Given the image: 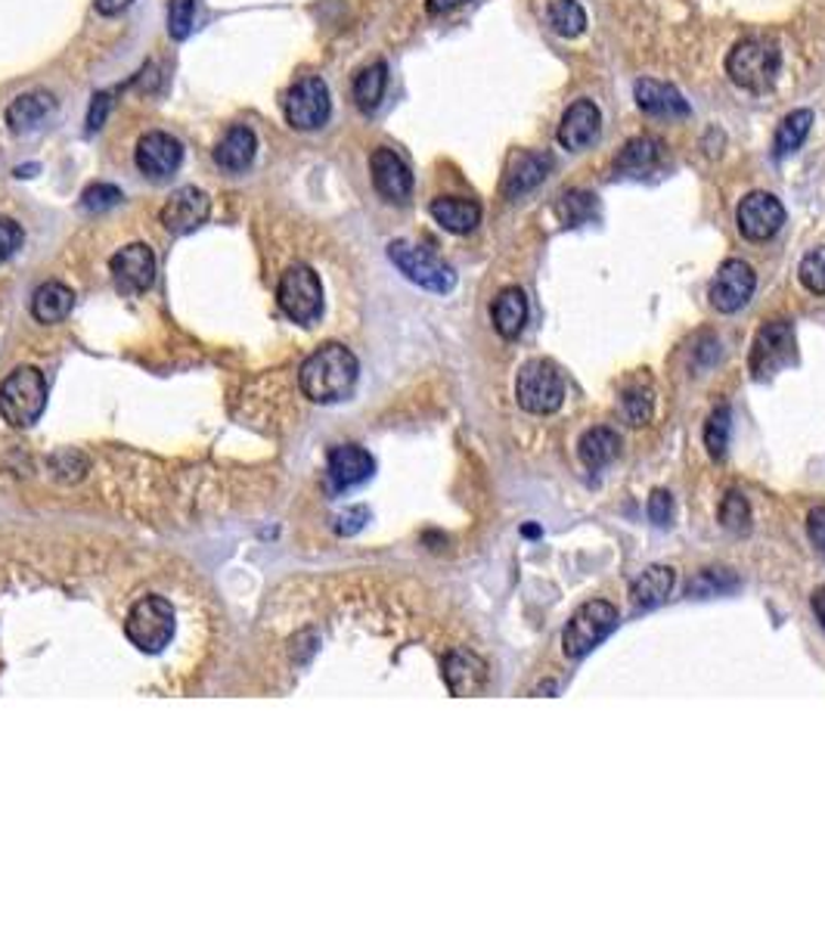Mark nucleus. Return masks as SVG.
<instances>
[{"instance_id": "f257e3e1", "label": "nucleus", "mask_w": 825, "mask_h": 931, "mask_svg": "<svg viewBox=\"0 0 825 931\" xmlns=\"http://www.w3.org/2000/svg\"><path fill=\"white\" fill-rule=\"evenodd\" d=\"M358 376H361V363L354 358V351L339 342H327L301 363L298 385L314 404H339L344 397H351Z\"/></svg>"}, {"instance_id": "f03ea898", "label": "nucleus", "mask_w": 825, "mask_h": 931, "mask_svg": "<svg viewBox=\"0 0 825 931\" xmlns=\"http://www.w3.org/2000/svg\"><path fill=\"white\" fill-rule=\"evenodd\" d=\"M47 407V380L35 366H16L0 382V416L13 429L35 426Z\"/></svg>"}, {"instance_id": "7ed1b4c3", "label": "nucleus", "mask_w": 825, "mask_h": 931, "mask_svg": "<svg viewBox=\"0 0 825 931\" xmlns=\"http://www.w3.org/2000/svg\"><path fill=\"white\" fill-rule=\"evenodd\" d=\"M779 63H782V56H779V47L773 41L748 37V41H739L726 56V75L741 90L767 94L779 78Z\"/></svg>"}, {"instance_id": "20e7f679", "label": "nucleus", "mask_w": 825, "mask_h": 931, "mask_svg": "<svg viewBox=\"0 0 825 931\" xmlns=\"http://www.w3.org/2000/svg\"><path fill=\"white\" fill-rule=\"evenodd\" d=\"M518 407L537 416H550L562 407L565 401V380L559 366L547 358H534L521 370L516 380Z\"/></svg>"}, {"instance_id": "39448f33", "label": "nucleus", "mask_w": 825, "mask_h": 931, "mask_svg": "<svg viewBox=\"0 0 825 931\" xmlns=\"http://www.w3.org/2000/svg\"><path fill=\"white\" fill-rule=\"evenodd\" d=\"M276 302L283 314L301 324V327H310L320 314H323V286H320V276L314 274V267L308 264H293L286 267V274L279 276V286H276Z\"/></svg>"}, {"instance_id": "423d86ee", "label": "nucleus", "mask_w": 825, "mask_h": 931, "mask_svg": "<svg viewBox=\"0 0 825 931\" xmlns=\"http://www.w3.org/2000/svg\"><path fill=\"white\" fill-rule=\"evenodd\" d=\"M615 627H618V609L608 600H590L565 624L562 649H565L568 658L590 656Z\"/></svg>"}, {"instance_id": "0eeeda50", "label": "nucleus", "mask_w": 825, "mask_h": 931, "mask_svg": "<svg viewBox=\"0 0 825 931\" xmlns=\"http://www.w3.org/2000/svg\"><path fill=\"white\" fill-rule=\"evenodd\" d=\"M388 259H392V264H395L397 271L407 276L410 283H416L419 289L444 295L457 286L453 267L444 264L438 255H431L429 249H422V245H413V242L407 240H395L388 245Z\"/></svg>"}, {"instance_id": "6e6552de", "label": "nucleus", "mask_w": 825, "mask_h": 931, "mask_svg": "<svg viewBox=\"0 0 825 931\" xmlns=\"http://www.w3.org/2000/svg\"><path fill=\"white\" fill-rule=\"evenodd\" d=\"M124 634L138 646L140 653H162L174 637V609L165 596H146L140 600L124 621Z\"/></svg>"}, {"instance_id": "1a4fd4ad", "label": "nucleus", "mask_w": 825, "mask_h": 931, "mask_svg": "<svg viewBox=\"0 0 825 931\" xmlns=\"http://www.w3.org/2000/svg\"><path fill=\"white\" fill-rule=\"evenodd\" d=\"M798 363V346H794V327L789 320H767L757 332L755 348H751V376L755 380H770L782 373L785 366Z\"/></svg>"}, {"instance_id": "9d476101", "label": "nucleus", "mask_w": 825, "mask_h": 931, "mask_svg": "<svg viewBox=\"0 0 825 931\" xmlns=\"http://www.w3.org/2000/svg\"><path fill=\"white\" fill-rule=\"evenodd\" d=\"M283 109H286V121L293 124L295 131H317V128H323L329 121V112H332L327 81L317 78V75L298 78L289 87Z\"/></svg>"}, {"instance_id": "9b49d317", "label": "nucleus", "mask_w": 825, "mask_h": 931, "mask_svg": "<svg viewBox=\"0 0 825 931\" xmlns=\"http://www.w3.org/2000/svg\"><path fill=\"white\" fill-rule=\"evenodd\" d=\"M736 221H739V233L748 242H767L773 240L776 233L785 224V208L776 199L773 193L755 190L748 193L736 208Z\"/></svg>"}, {"instance_id": "f8f14e48", "label": "nucleus", "mask_w": 825, "mask_h": 931, "mask_svg": "<svg viewBox=\"0 0 825 931\" xmlns=\"http://www.w3.org/2000/svg\"><path fill=\"white\" fill-rule=\"evenodd\" d=\"M208 215H211V199H208L206 190L199 187H180L168 196V202L162 206L158 211V221L162 227L172 233V237H187L193 230L206 224Z\"/></svg>"}, {"instance_id": "ddd939ff", "label": "nucleus", "mask_w": 825, "mask_h": 931, "mask_svg": "<svg viewBox=\"0 0 825 931\" xmlns=\"http://www.w3.org/2000/svg\"><path fill=\"white\" fill-rule=\"evenodd\" d=\"M112 280L119 286V293L140 295L146 293L155 283V255L146 242H131L109 261Z\"/></svg>"}, {"instance_id": "4468645a", "label": "nucleus", "mask_w": 825, "mask_h": 931, "mask_svg": "<svg viewBox=\"0 0 825 931\" xmlns=\"http://www.w3.org/2000/svg\"><path fill=\"white\" fill-rule=\"evenodd\" d=\"M755 286H757V276H755V267L751 264H745V261L733 259L723 264L721 271H717V276H714V283H711V305L721 310V314H733V310H739L748 305V298L755 295Z\"/></svg>"}, {"instance_id": "2eb2a0df", "label": "nucleus", "mask_w": 825, "mask_h": 931, "mask_svg": "<svg viewBox=\"0 0 825 931\" xmlns=\"http://www.w3.org/2000/svg\"><path fill=\"white\" fill-rule=\"evenodd\" d=\"M370 172H373V187H376V193L385 202H392V206H407V202H410V165H407L395 150L378 146L376 153L370 155Z\"/></svg>"}, {"instance_id": "dca6fc26", "label": "nucleus", "mask_w": 825, "mask_h": 931, "mask_svg": "<svg viewBox=\"0 0 825 931\" xmlns=\"http://www.w3.org/2000/svg\"><path fill=\"white\" fill-rule=\"evenodd\" d=\"M138 168L150 180H165L168 174H174L177 168H180V162H184V146H180V140L172 138V134H165V131H150V134H143L138 143Z\"/></svg>"}, {"instance_id": "f3484780", "label": "nucleus", "mask_w": 825, "mask_h": 931, "mask_svg": "<svg viewBox=\"0 0 825 931\" xmlns=\"http://www.w3.org/2000/svg\"><path fill=\"white\" fill-rule=\"evenodd\" d=\"M550 174V155L534 153V150H516L506 162L503 174V193L506 199H518L525 193L537 190Z\"/></svg>"}, {"instance_id": "a211bd4d", "label": "nucleus", "mask_w": 825, "mask_h": 931, "mask_svg": "<svg viewBox=\"0 0 825 931\" xmlns=\"http://www.w3.org/2000/svg\"><path fill=\"white\" fill-rule=\"evenodd\" d=\"M602 128V112L600 106L593 100H578L565 109V116L559 121V143L571 150V153H581L586 150L593 140L600 138Z\"/></svg>"}, {"instance_id": "6ab92c4d", "label": "nucleus", "mask_w": 825, "mask_h": 931, "mask_svg": "<svg viewBox=\"0 0 825 931\" xmlns=\"http://www.w3.org/2000/svg\"><path fill=\"white\" fill-rule=\"evenodd\" d=\"M373 469H376V460L358 445H342V448H332V453H329L327 472L336 491L358 488L373 475Z\"/></svg>"}, {"instance_id": "aec40b11", "label": "nucleus", "mask_w": 825, "mask_h": 931, "mask_svg": "<svg viewBox=\"0 0 825 931\" xmlns=\"http://www.w3.org/2000/svg\"><path fill=\"white\" fill-rule=\"evenodd\" d=\"M634 97H637L639 109L652 119H686L689 116V103L683 100V94L673 85H664V81L639 78L637 87H634Z\"/></svg>"}, {"instance_id": "412c9836", "label": "nucleus", "mask_w": 825, "mask_h": 931, "mask_svg": "<svg viewBox=\"0 0 825 931\" xmlns=\"http://www.w3.org/2000/svg\"><path fill=\"white\" fill-rule=\"evenodd\" d=\"M444 683L453 695H475L487 683V665L469 649H453L444 658Z\"/></svg>"}, {"instance_id": "4be33fe9", "label": "nucleus", "mask_w": 825, "mask_h": 931, "mask_svg": "<svg viewBox=\"0 0 825 931\" xmlns=\"http://www.w3.org/2000/svg\"><path fill=\"white\" fill-rule=\"evenodd\" d=\"M431 218L444 227L448 233L465 237L475 227L482 224V206L475 199H463V196H438L429 206Z\"/></svg>"}, {"instance_id": "5701e85b", "label": "nucleus", "mask_w": 825, "mask_h": 931, "mask_svg": "<svg viewBox=\"0 0 825 931\" xmlns=\"http://www.w3.org/2000/svg\"><path fill=\"white\" fill-rule=\"evenodd\" d=\"M491 320H494V329L503 339H518L525 324H528V295L521 293L518 286L497 293V298L491 302Z\"/></svg>"}, {"instance_id": "b1692460", "label": "nucleus", "mask_w": 825, "mask_h": 931, "mask_svg": "<svg viewBox=\"0 0 825 931\" xmlns=\"http://www.w3.org/2000/svg\"><path fill=\"white\" fill-rule=\"evenodd\" d=\"M255 150H258V138L252 128L245 124H233L230 131L224 134V140L218 143L215 150V162L224 168V172H245L255 158Z\"/></svg>"}, {"instance_id": "393cba45", "label": "nucleus", "mask_w": 825, "mask_h": 931, "mask_svg": "<svg viewBox=\"0 0 825 931\" xmlns=\"http://www.w3.org/2000/svg\"><path fill=\"white\" fill-rule=\"evenodd\" d=\"M75 308V293H72L66 283H44L37 286L35 295H32V314H35L37 324H63L66 317Z\"/></svg>"}, {"instance_id": "a878e982", "label": "nucleus", "mask_w": 825, "mask_h": 931, "mask_svg": "<svg viewBox=\"0 0 825 931\" xmlns=\"http://www.w3.org/2000/svg\"><path fill=\"white\" fill-rule=\"evenodd\" d=\"M664 155V146L652 138H634L630 143L620 146L618 158H615V172L618 174H634V177H642V174H652L658 168Z\"/></svg>"}, {"instance_id": "bb28decb", "label": "nucleus", "mask_w": 825, "mask_h": 931, "mask_svg": "<svg viewBox=\"0 0 825 931\" xmlns=\"http://www.w3.org/2000/svg\"><path fill=\"white\" fill-rule=\"evenodd\" d=\"M53 109H56V100H53L47 90H32V94H22V97H16V100L10 103V109H7V124H10L16 134H22V131L37 128L41 121L51 116Z\"/></svg>"}, {"instance_id": "cd10ccee", "label": "nucleus", "mask_w": 825, "mask_h": 931, "mask_svg": "<svg viewBox=\"0 0 825 931\" xmlns=\"http://www.w3.org/2000/svg\"><path fill=\"white\" fill-rule=\"evenodd\" d=\"M578 453H581V460H584V466H590V469H605V466L615 463L620 457V435L618 431L605 429V426L590 429L584 438H581Z\"/></svg>"}, {"instance_id": "c85d7f7f", "label": "nucleus", "mask_w": 825, "mask_h": 931, "mask_svg": "<svg viewBox=\"0 0 825 931\" xmlns=\"http://www.w3.org/2000/svg\"><path fill=\"white\" fill-rule=\"evenodd\" d=\"M673 593V569L668 566H649L634 581V603L639 609H654V605L668 603Z\"/></svg>"}, {"instance_id": "c756f323", "label": "nucleus", "mask_w": 825, "mask_h": 931, "mask_svg": "<svg viewBox=\"0 0 825 931\" xmlns=\"http://www.w3.org/2000/svg\"><path fill=\"white\" fill-rule=\"evenodd\" d=\"M385 87H388V66L378 59L373 66L361 69V75L354 78V103L361 112H376L382 97H385Z\"/></svg>"}, {"instance_id": "7c9ffc66", "label": "nucleus", "mask_w": 825, "mask_h": 931, "mask_svg": "<svg viewBox=\"0 0 825 931\" xmlns=\"http://www.w3.org/2000/svg\"><path fill=\"white\" fill-rule=\"evenodd\" d=\"M810 128H813V112L810 109H794L785 119L779 121L773 138V155H791L794 150H801V143L807 140Z\"/></svg>"}, {"instance_id": "2f4dec72", "label": "nucleus", "mask_w": 825, "mask_h": 931, "mask_svg": "<svg viewBox=\"0 0 825 931\" xmlns=\"http://www.w3.org/2000/svg\"><path fill=\"white\" fill-rule=\"evenodd\" d=\"M556 215H559V221L565 227H581L600 215V206H596V196H593V193L571 190L556 202Z\"/></svg>"}, {"instance_id": "473e14b6", "label": "nucleus", "mask_w": 825, "mask_h": 931, "mask_svg": "<svg viewBox=\"0 0 825 931\" xmlns=\"http://www.w3.org/2000/svg\"><path fill=\"white\" fill-rule=\"evenodd\" d=\"M550 25L556 35L578 37L584 35L586 13L578 0H556L550 7Z\"/></svg>"}, {"instance_id": "72a5a7b5", "label": "nucleus", "mask_w": 825, "mask_h": 931, "mask_svg": "<svg viewBox=\"0 0 825 931\" xmlns=\"http://www.w3.org/2000/svg\"><path fill=\"white\" fill-rule=\"evenodd\" d=\"M736 587H739V578H733L726 569H707L689 581L686 596H692V600H711V596H723V593H729Z\"/></svg>"}, {"instance_id": "f704fd0d", "label": "nucleus", "mask_w": 825, "mask_h": 931, "mask_svg": "<svg viewBox=\"0 0 825 931\" xmlns=\"http://www.w3.org/2000/svg\"><path fill=\"white\" fill-rule=\"evenodd\" d=\"M652 410H654V397L652 392H646V388H634V392H624V395H620L618 414L624 416L630 426H637V429L652 419Z\"/></svg>"}, {"instance_id": "c9c22d12", "label": "nucleus", "mask_w": 825, "mask_h": 931, "mask_svg": "<svg viewBox=\"0 0 825 931\" xmlns=\"http://www.w3.org/2000/svg\"><path fill=\"white\" fill-rule=\"evenodd\" d=\"M705 448L714 460H723L729 450V410L717 407L705 423Z\"/></svg>"}, {"instance_id": "e433bc0d", "label": "nucleus", "mask_w": 825, "mask_h": 931, "mask_svg": "<svg viewBox=\"0 0 825 931\" xmlns=\"http://www.w3.org/2000/svg\"><path fill=\"white\" fill-rule=\"evenodd\" d=\"M721 522L723 528H729V532H736V535L748 532V525H751V506H748V501L741 497L739 491H729V494L723 497Z\"/></svg>"}, {"instance_id": "4c0bfd02", "label": "nucleus", "mask_w": 825, "mask_h": 931, "mask_svg": "<svg viewBox=\"0 0 825 931\" xmlns=\"http://www.w3.org/2000/svg\"><path fill=\"white\" fill-rule=\"evenodd\" d=\"M798 276H801V283L807 286L810 293L825 295V245L810 249L804 261H801V267H798Z\"/></svg>"}, {"instance_id": "58836bf2", "label": "nucleus", "mask_w": 825, "mask_h": 931, "mask_svg": "<svg viewBox=\"0 0 825 931\" xmlns=\"http://www.w3.org/2000/svg\"><path fill=\"white\" fill-rule=\"evenodd\" d=\"M193 22H196V0H168V35L174 41L189 37Z\"/></svg>"}, {"instance_id": "ea45409f", "label": "nucleus", "mask_w": 825, "mask_h": 931, "mask_svg": "<svg viewBox=\"0 0 825 931\" xmlns=\"http://www.w3.org/2000/svg\"><path fill=\"white\" fill-rule=\"evenodd\" d=\"M121 202V190L116 184H90L81 193V208L85 211H109Z\"/></svg>"}, {"instance_id": "a19ab883", "label": "nucleus", "mask_w": 825, "mask_h": 931, "mask_svg": "<svg viewBox=\"0 0 825 931\" xmlns=\"http://www.w3.org/2000/svg\"><path fill=\"white\" fill-rule=\"evenodd\" d=\"M19 249H22V227L13 218L0 215V261L13 259Z\"/></svg>"}, {"instance_id": "79ce46f5", "label": "nucleus", "mask_w": 825, "mask_h": 931, "mask_svg": "<svg viewBox=\"0 0 825 931\" xmlns=\"http://www.w3.org/2000/svg\"><path fill=\"white\" fill-rule=\"evenodd\" d=\"M673 516V501L668 491H652L649 497V518H652L658 528H668Z\"/></svg>"}, {"instance_id": "37998d69", "label": "nucleus", "mask_w": 825, "mask_h": 931, "mask_svg": "<svg viewBox=\"0 0 825 931\" xmlns=\"http://www.w3.org/2000/svg\"><path fill=\"white\" fill-rule=\"evenodd\" d=\"M109 112H112V94H106V90L94 94L90 109H87V128H90V131H100L106 124V119H109Z\"/></svg>"}, {"instance_id": "c03bdc74", "label": "nucleus", "mask_w": 825, "mask_h": 931, "mask_svg": "<svg viewBox=\"0 0 825 931\" xmlns=\"http://www.w3.org/2000/svg\"><path fill=\"white\" fill-rule=\"evenodd\" d=\"M366 518H370L366 506H354V510H348V513L339 516V522H336V532H339V535H358Z\"/></svg>"}, {"instance_id": "a18cd8bd", "label": "nucleus", "mask_w": 825, "mask_h": 931, "mask_svg": "<svg viewBox=\"0 0 825 931\" xmlns=\"http://www.w3.org/2000/svg\"><path fill=\"white\" fill-rule=\"evenodd\" d=\"M807 535L813 540V547L825 556V506H816L810 510L807 516Z\"/></svg>"}, {"instance_id": "49530a36", "label": "nucleus", "mask_w": 825, "mask_h": 931, "mask_svg": "<svg viewBox=\"0 0 825 931\" xmlns=\"http://www.w3.org/2000/svg\"><path fill=\"white\" fill-rule=\"evenodd\" d=\"M465 3L469 0H426V10H429V17H444V13L465 7Z\"/></svg>"}, {"instance_id": "de8ad7c7", "label": "nucleus", "mask_w": 825, "mask_h": 931, "mask_svg": "<svg viewBox=\"0 0 825 931\" xmlns=\"http://www.w3.org/2000/svg\"><path fill=\"white\" fill-rule=\"evenodd\" d=\"M131 3H134V0H94V7H97L100 17H119Z\"/></svg>"}, {"instance_id": "09e8293b", "label": "nucleus", "mask_w": 825, "mask_h": 931, "mask_svg": "<svg viewBox=\"0 0 825 931\" xmlns=\"http://www.w3.org/2000/svg\"><path fill=\"white\" fill-rule=\"evenodd\" d=\"M810 605H813V615H816V618H820V624L825 627V587H820V590L813 593Z\"/></svg>"}, {"instance_id": "8fccbe9b", "label": "nucleus", "mask_w": 825, "mask_h": 931, "mask_svg": "<svg viewBox=\"0 0 825 931\" xmlns=\"http://www.w3.org/2000/svg\"><path fill=\"white\" fill-rule=\"evenodd\" d=\"M32 172H37V165H25V168H16L19 177H32Z\"/></svg>"}]
</instances>
